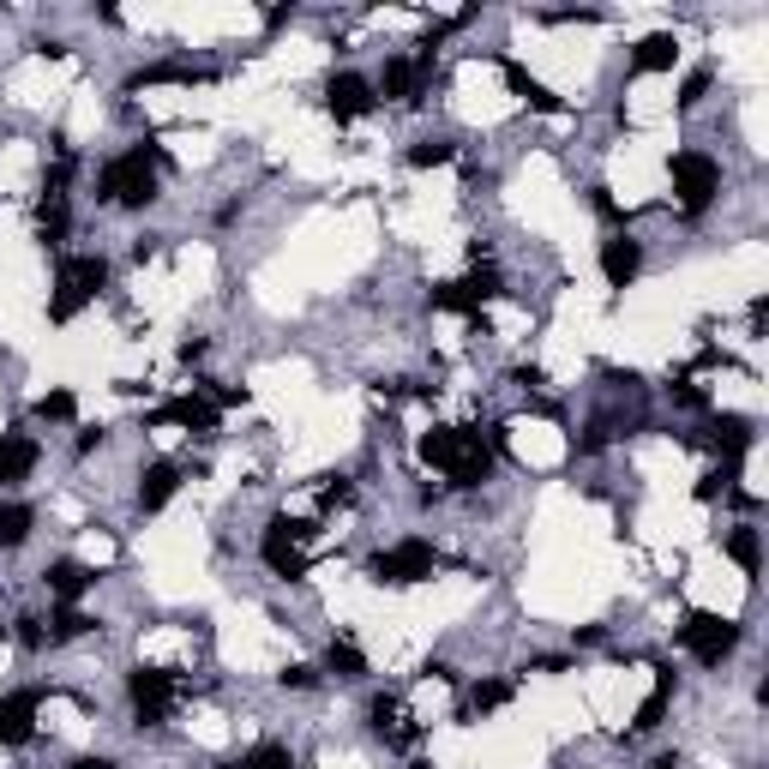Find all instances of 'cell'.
<instances>
[{
	"mask_svg": "<svg viewBox=\"0 0 769 769\" xmlns=\"http://www.w3.org/2000/svg\"><path fill=\"white\" fill-rule=\"evenodd\" d=\"M727 487H734V469H715V476H703V481H698V499H722Z\"/></svg>",
	"mask_w": 769,
	"mask_h": 769,
	"instance_id": "37",
	"label": "cell"
},
{
	"mask_svg": "<svg viewBox=\"0 0 769 769\" xmlns=\"http://www.w3.org/2000/svg\"><path fill=\"white\" fill-rule=\"evenodd\" d=\"M55 277H60V283H73L85 301H97L102 283H109V259H102V253H67V259L55 265Z\"/></svg>",
	"mask_w": 769,
	"mask_h": 769,
	"instance_id": "15",
	"label": "cell"
},
{
	"mask_svg": "<svg viewBox=\"0 0 769 769\" xmlns=\"http://www.w3.org/2000/svg\"><path fill=\"white\" fill-rule=\"evenodd\" d=\"M79 307H85V294L55 277V294H48V325H73V319H79Z\"/></svg>",
	"mask_w": 769,
	"mask_h": 769,
	"instance_id": "30",
	"label": "cell"
},
{
	"mask_svg": "<svg viewBox=\"0 0 769 769\" xmlns=\"http://www.w3.org/2000/svg\"><path fill=\"white\" fill-rule=\"evenodd\" d=\"M313 523H289V517H271L259 535V559L271 566L277 577H307L313 571V559H307V542H313Z\"/></svg>",
	"mask_w": 769,
	"mask_h": 769,
	"instance_id": "7",
	"label": "cell"
},
{
	"mask_svg": "<svg viewBox=\"0 0 769 769\" xmlns=\"http://www.w3.org/2000/svg\"><path fill=\"white\" fill-rule=\"evenodd\" d=\"M421 457H427L433 469H445V481L452 487H481L493 481V439H481L476 427H433L421 433Z\"/></svg>",
	"mask_w": 769,
	"mask_h": 769,
	"instance_id": "1",
	"label": "cell"
},
{
	"mask_svg": "<svg viewBox=\"0 0 769 769\" xmlns=\"http://www.w3.org/2000/svg\"><path fill=\"white\" fill-rule=\"evenodd\" d=\"M79 415V397L73 391H43L36 397V421H73Z\"/></svg>",
	"mask_w": 769,
	"mask_h": 769,
	"instance_id": "32",
	"label": "cell"
},
{
	"mask_svg": "<svg viewBox=\"0 0 769 769\" xmlns=\"http://www.w3.org/2000/svg\"><path fill=\"white\" fill-rule=\"evenodd\" d=\"M283 686L289 691H313L319 686V668H313V661H294V668H283Z\"/></svg>",
	"mask_w": 769,
	"mask_h": 769,
	"instance_id": "34",
	"label": "cell"
},
{
	"mask_svg": "<svg viewBox=\"0 0 769 769\" xmlns=\"http://www.w3.org/2000/svg\"><path fill=\"white\" fill-rule=\"evenodd\" d=\"M223 769H247V764H241V758H235V764H223Z\"/></svg>",
	"mask_w": 769,
	"mask_h": 769,
	"instance_id": "41",
	"label": "cell"
},
{
	"mask_svg": "<svg viewBox=\"0 0 769 769\" xmlns=\"http://www.w3.org/2000/svg\"><path fill=\"white\" fill-rule=\"evenodd\" d=\"M511 698H517V686H511V679H476V686H469V698H464V722H476V715H493V710H505Z\"/></svg>",
	"mask_w": 769,
	"mask_h": 769,
	"instance_id": "22",
	"label": "cell"
},
{
	"mask_svg": "<svg viewBox=\"0 0 769 769\" xmlns=\"http://www.w3.org/2000/svg\"><path fill=\"white\" fill-rule=\"evenodd\" d=\"M145 427H187V433H211L216 427V409H211V397L204 391H192V397H169V403H157L145 415Z\"/></svg>",
	"mask_w": 769,
	"mask_h": 769,
	"instance_id": "10",
	"label": "cell"
},
{
	"mask_svg": "<svg viewBox=\"0 0 769 769\" xmlns=\"http://www.w3.org/2000/svg\"><path fill=\"white\" fill-rule=\"evenodd\" d=\"M710 445L727 457V464H739V457L751 452V421L746 415H715L710 421Z\"/></svg>",
	"mask_w": 769,
	"mask_h": 769,
	"instance_id": "20",
	"label": "cell"
},
{
	"mask_svg": "<svg viewBox=\"0 0 769 769\" xmlns=\"http://www.w3.org/2000/svg\"><path fill=\"white\" fill-rule=\"evenodd\" d=\"M710 85H715V79H710L703 67H698V73H686V85H679V109H698V102L710 97Z\"/></svg>",
	"mask_w": 769,
	"mask_h": 769,
	"instance_id": "33",
	"label": "cell"
},
{
	"mask_svg": "<svg viewBox=\"0 0 769 769\" xmlns=\"http://www.w3.org/2000/svg\"><path fill=\"white\" fill-rule=\"evenodd\" d=\"M43 583H48V595H55L60 608H73V601H79L85 589L97 583V571H91V566H79V559H48Z\"/></svg>",
	"mask_w": 769,
	"mask_h": 769,
	"instance_id": "16",
	"label": "cell"
},
{
	"mask_svg": "<svg viewBox=\"0 0 769 769\" xmlns=\"http://www.w3.org/2000/svg\"><path fill=\"white\" fill-rule=\"evenodd\" d=\"M343 499H349V481H343V476H325V487H319V505H343Z\"/></svg>",
	"mask_w": 769,
	"mask_h": 769,
	"instance_id": "38",
	"label": "cell"
},
{
	"mask_svg": "<svg viewBox=\"0 0 769 769\" xmlns=\"http://www.w3.org/2000/svg\"><path fill=\"white\" fill-rule=\"evenodd\" d=\"M67 192H43V199H36V241H43V247H60V241H67Z\"/></svg>",
	"mask_w": 769,
	"mask_h": 769,
	"instance_id": "21",
	"label": "cell"
},
{
	"mask_svg": "<svg viewBox=\"0 0 769 769\" xmlns=\"http://www.w3.org/2000/svg\"><path fill=\"white\" fill-rule=\"evenodd\" d=\"M499 294V271L493 265H476L469 277H457V283H433L427 301L439 307V313H481V301H493Z\"/></svg>",
	"mask_w": 769,
	"mask_h": 769,
	"instance_id": "9",
	"label": "cell"
},
{
	"mask_svg": "<svg viewBox=\"0 0 769 769\" xmlns=\"http://www.w3.org/2000/svg\"><path fill=\"white\" fill-rule=\"evenodd\" d=\"M97 199L126 204V211H145V204L157 199V151L133 145V151H121V157H109L97 169Z\"/></svg>",
	"mask_w": 769,
	"mask_h": 769,
	"instance_id": "2",
	"label": "cell"
},
{
	"mask_svg": "<svg viewBox=\"0 0 769 769\" xmlns=\"http://www.w3.org/2000/svg\"><path fill=\"white\" fill-rule=\"evenodd\" d=\"M36 530V505H24V499H7L0 505V554H12V547H24Z\"/></svg>",
	"mask_w": 769,
	"mask_h": 769,
	"instance_id": "24",
	"label": "cell"
},
{
	"mask_svg": "<svg viewBox=\"0 0 769 769\" xmlns=\"http://www.w3.org/2000/svg\"><path fill=\"white\" fill-rule=\"evenodd\" d=\"M175 493H181V469L175 464H151L145 476H138V511H163Z\"/></svg>",
	"mask_w": 769,
	"mask_h": 769,
	"instance_id": "19",
	"label": "cell"
},
{
	"mask_svg": "<svg viewBox=\"0 0 769 769\" xmlns=\"http://www.w3.org/2000/svg\"><path fill=\"white\" fill-rule=\"evenodd\" d=\"M325 668L337 673V679H367V656L349 644V637H331V649H325Z\"/></svg>",
	"mask_w": 769,
	"mask_h": 769,
	"instance_id": "28",
	"label": "cell"
},
{
	"mask_svg": "<svg viewBox=\"0 0 769 769\" xmlns=\"http://www.w3.org/2000/svg\"><path fill=\"white\" fill-rule=\"evenodd\" d=\"M427 79H433V48H421V55H391L374 91H384L391 102H409V109H415L421 91H427Z\"/></svg>",
	"mask_w": 769,
	"mask_h": 769,
	"instance_id": "8",
	"label": "cell"
},
{
	"mask_svg": "<svg viewBox=\"0 0 769 769\" xmlns=\"http://www.w3.org/2000/svg\"><path fill=\"white\" fill-rule=\"evenodd\" d=\"M505 85H511V97H523L530 109H542V114H566V102H559L554 91H547L542 79H530V73L517 67V60H505Z\"/></svg>",
	"mask_w": 769,
	"mask_h": 769,
	"instance_id": "23",
	"label": "cell"
},
{
	"mask_svg": "<svg viewBox=\"0 0 769 769\" xmlns=\"http://www.w3.org/2000/svg\"><path fill=\"white\" fill-rule=\"evenodd\" d=\"M325 109L337 114V121H361V114H374L379 109L374 79H361V73H337V79L325 85Z\"/></svg>",
	"mask_w": 769,
	"mask_h": 769,
	"instance_id": "11",
	"label": "cell"
},
{
	"mask_svg": "<svg viewBox=\"0 0 769 769\" xmlns=\"http://www.w3.org/2000/svg\"><path fill=\"white\" fill-rule=\"evenodd\" d=\"M727 559H734V566L746 571V577H758V571H764V542H758V530H751V523H739V530L727 535Z\"/></svg>",
	"mask_w": 769,
	"mask_h": 769,
	"instance_id": "25",
	"label": "cell"
},
{
	"mask_svg": "<svg viewBox=\"0 0 769 769\" xmlns=\"http://www.w3.org/2000/svg\"><path fill=\"white\" fill-rule=\"evenodd\" d=\"M126 698H133V715L138 727H163L181 703V673L169 668H133L126 673Z\"/></svg>",
	"mask_w": 769,
	"mask_h": 769,
	"instance_id": "6",
	"label": "cell"
},
{
	"mask_svg": "<svg viewBox=\"0 0 769 769\" xmlns=\"http://www.w3.org/2000/svg\"><path fill=\"white\" fill-rule=\"evenodd\" d=\"M19 644L24 649H43L48 644V632H43V620H36V613H24V620H19Z\"/></svg>",
	"mask_w": 769,
	"mask_h": 769,
	"instance_id": "36",
	"label": "cell"
},
{
	"mask_svg": "<svg viewBox=\"0 0 769 769\" xmlns=\"http://www.w3.org/2000/svg\"><path fill=\"white\" fill-rule=\"evenodd\" d=\"M668 175H673V192H679V211L686 216H703L715 204V192H722V163L710 151H673Z\"/></svg>",
	"mask_w": 769,
	"mask_h": 769,
	"instance_id": "5",
	"label": "cell"
},
{
	"mask_svg": "<svg viewBox=\"0 0 769 769\" xmlns=\"http://www.w3.org/2000/svg\"><path fill=\"white\" fill-rule=\"evenodd\" d=\"M97 445H102V427H79V457L97 452Z\"/></svg>",
	"mask_w": 769,
	"mask_h": 769,
	"instance_id": "39",
	"label": "cell"
},
{
	"mask_svg": "<svg viewBox=\"0 0 769 769\" xmlns=\"http://www.w3.org/2000/svg\"><path fill=\"white\" fill-rule=\"evenodd\" d=\"M649 769H679V751H661V758L649 764Z\"/></svg>",
	"mask_w": 769,
	"mask_h": 769,
	"instance_id": "40",
	"label": "cell"
},
{
	"mask_svg": "<svg viewBox=\"0 0 769 769\" xmlns=\"http://www.w3.org/2000/svg\"><path fill=\"white\" fill-rule=\"evenodd\" d=\"M673 60H679V36L673 31L637 36V48H632V67L637 73H673Z\"/></svg>",
	"mask_w": 769,
	"mask_h": 769,
	"instance_id": "17",
	"label": "cell"
},
{
	"mask_svg": "<svg viewBox=\"0 0 769 769\" xmlns=\"http://www.w3.org/2000/svg\"><path fill=\"white\" fill-rule=\"evenodd\" d=\"M36 703H43V691H7L0 698V746H24L36 734Z\"/></svg>",
	"mask_w": 769,
	"mask_h": 769,
	"instance_id": "13",
	"label": "cell"
},
{
	"mask_svg": "<svg viewBox=\"0 0 769 769\" xmlns=\"http://www.w3.org/2000/svg\"><path fill=\"white\" fill-rule=\"evenodd\" d=\"M85 632H97V620L79 608V601H73V608H60V613H55V632H48V644H79Z\"/></svg>",
	"mask_w": 769,
	"mask_h": 769,
	"instance_id": "29",
	"label": "cell"
},
{
	"mask_svg": "<svg viewBox=\"0 0 769 769\" xmlns=\"http://www.w3.org/2000/svg\"><path fill=\"white\" fill-rule=\"evenodd\" d=\"M241 764H247V769H294V751L277 746V739H259V746H253Z\"/></svg>",
	"mask_w": 769,
	"mask_h": 769,
	"instance_id": "31",
	"label": "cell"
},
{
	"mask_svg": "<svg viewBox=\"0 0 769 769\" xmlns=\"http://www.w3.org/2000/svg\"><path fill=\"white\" fill-rule=\"evenodd\" d=\"M668 698H673V673L668 668H661V679H656V691H649V698L644 703H637V734H656V727H661V715H668Z\"/></svg>",
	"mask_w": 769,
	"mask_h": 769,
	"instance_id": "26",
	"label": "cell"
},
{
	"mask_svg": "<svg viewBox=\"0 0 769 769\" xmlns=\"http://www.w3.org/2000/svg\"><path fill=\"white\" fill-rule=\"evenodd\" d=\"M374 583L384 589H409V583H427L433 571H439V547L433 542H421V535H403V542H391V547H379L374 554Z\"/></svg>",
	"mask_w": 769,
	"mask_h": 769,
	"instance_id": "4",
	"label": "cell"
},
{
	"mask_svg": "<svg viewBox=\"0 0 769 769\" xmlns=\"http://www.w3.org/2000/svg\"><path fill=\"white\" fill-rule=\"evenodd\" d=\"M637 271H644V241L625 235V229L601 241V277H608L613 289H632V283H637Z\"/></svg>",
	"mask_w": 769,
	"mask_h": 769,
	"instance_id": "12",
	"label": "cell"
},
{
	"mask_svg": "<svg viewBox=\"0 0 769 769\" xmlns=\"http://www.w3.org/2000/svg\"><path fill=\"white\" fill-rule=\"evenodd\" d=\"M0 644H7V625H0Z\"/></svg>",
	"mask_w": 769,
	"mask_h": 769,
	"instance_id": "42",
	"label": "cell"
},
{
	"mask_svg": "<svg viewBox=\"0 0 769 769\" xmlns=\"http://www.w3.org/2000/svg\"><path fill=\"white\" fill-rule=\"evenodd\" d=\"M36 464H43V445H36L31 433H0V487L31 481Z\"/></svg>",
	"mask_w": 769,
	"mask_h": 769,
	"instance_id": "14",
	"label": "cell"
},
{
	"mask_svg": "<svg viewBox=\"0 0 769 769\" xmlns=\"http://www.w3.org/2000/svg\"><path fill=\"white\" fill-rule=\"evenodd\" d=\"M445 163H457V138H415L409 145V169H445Z\"/></svg>",
	"mask_w": 769,
	"mask_h": 769,
	"instance_id": "27",
	"label": "cell"
},
{
	"mask_svg": "<svg viewBox=\"0 0 769 769\" xmlns=\"http://www.w3.org/2000/svg\"><path fill=\"white\" fill-rule=\"evenodd\" d=\"M673 644L686 649L691 661H703V668H722V661L739 649V625L727 620V613L698 608V613H686V625H673Z\"/></svg>",
	"mask_w": 769,
	"mask_h": 769,
	"instance_id": "3",
	"label": "cell"
},
{
	"mask_svg": "<svg viewBox=\"0 0 769 769\" xmlns=\"http://www.w3.org/2000/svg\"><path fill=\"white\" fill-rule=\"evenodd\" d=\"M589 204H595V211L608 216L613 229H625V211H620V204H613V192H608V187H589Z\"/></svg>",
	"mask_w": 769,
	"mask_h": 769,
	"instance_id": "35",
	"label": "cell"
},
{
	"mask_svg": "<svg viewBox=\"0 0 769 769\" xmlns=\"http://www.w3.org/2000/svg\"><path fill=\"white\" fill-rule=\"evenodd\" d=\"M211 79V67H192V60H157V67H138L126 79V91H145V85H199Z\"/></svg>",
	"mask_w": 769,
	"mask_h": 769,
	"instance_id": "18",
	"label": "cell"
}]
</instances>
